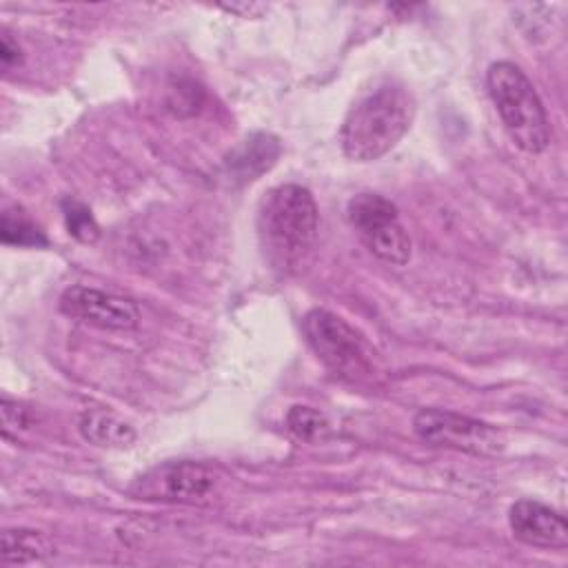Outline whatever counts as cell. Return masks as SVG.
Returning a JSON list of instances; mask_svg holds the SVG:
<instances>
[{
    "label": "cell",
    "mask_w": 568,
    "mask_h": 568,
    "mask_svg": "<svg viewBox=\"0 0 568 568\" xmlns=\"http://www.w3.org/2000/svg\"><path fill=\"white\" fill-rule=\"evenodd\" d=\"M302 333L313 353L339 377L357 379L373 368V351L359 331L326 308H311L302 320Z\"/></svg>",
    "instance_id": "277c9868"
},
{
    "label": "cell",
    "mask_w": 568,
    "mask_h": 568,
    "mask_svg": "<svg viewBox=\"0 0 568 568\" xmlns=\"http://www.w3.org/2000/svg\"><path fill=\"white\" fill-rule=\"evenodd\" d=\"M62 213H64V222H67V231L80 240V242H95L100 231H98V224L91 215V211L78 202V200H71L67 197L62 202Z\"/></svg>",
    "instance_id": "9a60e30c"
},
{
    "label": "cell",
    "mask_w": 568,
    "mask_h": 568,
    "mask_svg": "<svg viewBox=\"0 0 568 568\" xmlns=\"http://www.w3.org/2000/svg\"><path fill=\"white\" fill-rule=\"evenodd\" d=\"M413 430L430 446L453 448L468 455L495 457L506 448V437L497 426L444 408L417 410Z\"/></svg>",
    "instance_id": "8992f818"
},
{
    "label": "cell",
    "mask_w": 568,
    "mask_h": 568,
    "mask_svg": "<svg viewBox=\"0 0 568 568\" xmlns=\"http://www.w3.org/2000/svg\"><path fill=\"white\" fill-rule=\"evenodd\" d=\"M286 424H288V430L302 442H317L331 433L328 419L324 417V413H320L313 406H302V404L293 406L286 413Z\"/></svg>",
    "instance_id": "5bb4252c"
},
{
    "label": "cell",
    "mask_w": 568,
    "mask_h": 568,
    "mask_svg": "<svg viewBox=\"0 0 568 568\" xmlns=\"http://www.w3.org/2000/svg\"><path fill=\"white\" fill-rule=\"evenodd\" d=\"M80 435L100 448H124L133 444L135 428L106 408H89L78 422Z\"/></svg>",
    "instance_id": "8fae6325"
},
{
    "label": "cell",
    "mask_w": 568,
    "mask_h": 568,
    "mask_svg": "<svg viewBox=\"0 0 568 568\" xmlns=\"http://www.w3.org/2000/svg\"><path fill=\"white\" fill-rule=\"evenodd\" d=\"M53 552V541L47 532L33 528H7L0 537V555L4 564H33Z\"/></svg>",
    "instance_id": "7c38bea8"
},
{
    "label": "cell",
    "mask_w": 568,
    "mask_h": 568,
    "mask_svg": "<svg viewBox=\"0 0 568 568\" xmlns=\"http://www.w3.org/2000/svg\"><path fill=\"white\" fill-rule=\"evenodd\" d=\"M217 486V470L202 462H166L151 468L133 484L140 499H158L171 504H200Z\"/></svg>",
    "instance_id": "52a82bcc"
},
{
    "label": "cell",
    "mask_w": 568,
    "mask_h": 568,
    "mask_svg": "<svg viewBox=\"0 0 568 568\" xmlns=\"http://www.w3.org/2000/svg\"><path fill=\"white\" fill-rule=\"evenodd\" d=\"M317 204L313 193L295 182L264 193L257 209V235L266 262L280 273H295L317 240Z\"/></svg>",
    "instance_id": "7a4b0ae2"
},
{
    "label": "cell",
    "mask_w": 568,
    "mask_h": 568,
    "mask_svg": "<svg viewBox=\"0 0 568 568\" xmlns=\"http://www.w3.org/2000/svg\"><path fill=\"white\" fill-rule=\"evenodd\" d=\"M346 215L362 244L382 262L404 266L413 244L399 220L397 206L379 193H357L346 204Z\"/></svg>",
    "instance_id": "5b68a950"
},
{
    "label": "cell",
    "mask_w": 568,
    "mask_h": 568,
    "mask_svg": "<svg viewBox=\"0 0 568 568\" xmlns=\"http://www.w3.org/2000/svg\"><path fill=\"white\" fill-rule=\"evenodd\" d=\"M280 155V142L271 133H253L237 149L231 151L226 160L229 173L242 180H255L268 171Z\"/></svg>",
    "instance_id": "30bf717a"
},
{
    "label": "cell",
    "mask_w": 568,
    "mask_h": 568,
    "mask_svg": "<svg viewBox=\"0 0 568 568\" xmlns=\"http://www.w3.org/2000/svg\"><path fill=\"white\" fill-rule=\"evenodd\" d=\"M0 240L11 246H47V235L20 206H7L2 211Z\"/></svg>",
    "instance_id": "4fadbf2b"
},
{
    "label": "cell",
    "mask_w": 568,
    "mask_h": 568,
    "mask_svg": "<svg viewBox=\"0 0 568 568\" xmlns=\"http://www.w3.org/2000/svg\"><path fill=\"white\" fill-rule=\"evenodd\" d=\"M488 95L517 149L539 155L548 149L552 131L544 102L528 75L510 60H497L486 71Z\"/></svg>",
    "instance_id": "3957f363"
},
{
    "label": "cell",
    "mask_w": 568,
    "mask_h": 568,
    "mask_svg": "<svg viewBox=\"0 0 568 568\" xmlns=\"http://www.w3.org/2000/svg\"><path fill=\"white\" fill-rule=\"evenodd\" d=\"M58 308L62 315L102 331H133L140 324L133 300L84 284L64 288Z\"/></svg>",
    "instance_id": "ba28073f"
},
{
    "label": "cell",
    "mask_w": 568,
    "mask_h": 568,
    "mask_svg": "<svg viewBox=\"0 0 568 568\" xmlns=\"http://www.w3.org/2000/svg\"><path fill=\"white\" fill-rule=\"evenodd\" d=\"M415 100L397 80H379L366 89L348 109L339 144L348 160L373 162L386 155L410 129Z\"/></svg>",
    "instance_id": "6da1fadb"
},
{
    "label": "cell",
    "mask_w": 568,
    "mask_h": 568,
    "mask_svg": "<svg viewBox=\"0 0 568 568\" xmlns=\"http://www.w3.org/2000/svg\"><path fill=\"white\" fill-rule=\"evenodd\" d=\"M508 526L513 537L526 546L546 550H564L568 546L564 515L537 499H517L508 510Z\"/></svg>",
    "instance_id": "9c48e42d"
},
{
    "label": "cell",
    "mask_w": 568,
    "mask_h": 568,
    "mask_svg": "<svg viewBox=\"0 0 568 568\" xmlns=\"http://www.w3.org/2000/svg\"><path fill=\"white\" fill-rule=\"evenodd\" d=\"M0 62L4 69L20 62V47L7 33H2V40H0Z\"/></svg>",
    "instance_id": "e0dca14e"
},
{
    "label": "cell",
    "mask_w": 568,
    "mask_h": 568,
    "mask_svg": "<svg viewBox=\"0 0 568 568\" xmlns=\"http://www.w3.org/2000/svg\"><path fill=\"white\" fill-rule=\"evenodd\" d=\"M2 424H4V435L11 433V428H27L29 424V413L27 408L18 406V402H11L9 397H2Z\"/></svg>",
    "instance_id": "2e32d148"
}]
</instances>
